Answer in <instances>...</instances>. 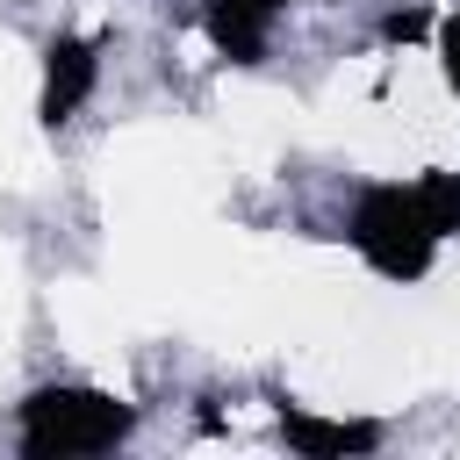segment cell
I'll use <instances>...</instances> for the list:
<instances>
[{
    "label": "cell",
    "instance_id": "6da1fadb",
    "mask_svg": "<svg viewBox=\"0 0 460 460\" xmlns=\"http://www.w3.org/2000/svg\"><path fill=\"white\" fill-rule=\"evenodd\" d=\"M137 431V410L115 402L108 388L86 381H43L14 402V446L29 460H86V453H115Z\"/></svg>",
    "mask_w": 460,
    "mask_h": 460
},
{
    "label": "cell",
    "instance_id": "7a4b0ae2",
    "mask_svg": "<svg viewBox=\"0 0 460 460\" xmlns=\"http://www.w3.org/2000/svg\"><path fill=\"white\" fill-rule=\"evenodd\" d=\"M345 237H352V252H359L381 280H424L431 259H438V244H446V230H438L431 208H424V187H402V180L359 187Z\"/></svg>",
    "mask_w": 460,
    "mask_h": 460
},
{
    "label": "cell",
    "instance_id": "3957f363",
    "mask_svg": "<svg viewBox=\"0 0 460 460\" xmlns=\"http://www.w3.org/2000/svg\"><path fill=\"white\" fill-rule=\"evenodd\" d=\"M93 79H101V43L93 36H50V50H43V93H36L43 129H65L86 108Z\"/></svg>",
    "mask_w": 460,
    "mask_h": 460
},
{
    "label": "cell",
    "instance_id": "277c9868",
    "mask_svg": "<svg viewBox=\"0 0 460 460\" xmlns=\"http://www.w3.org/2000/svg\"><path fill=\"white\" fill-rule=\"evenodd\" d=\"M295 0H201V29L230 65H259Z\"/></svg>",
    "mask_w": 460,
    "mask_h": 460
},
{
    "label": "cell",
    "instance_id": "5b68a950",
    "mask_svg": "<svg viewBox=\"0 0 460 460\" xmlns=\"http://www.w3.org/2000/svg\"><path fill=\"white\" fill-rule=\"evenodd\" d=\"M280 431L295 453H374L381 424H338V417H309L302 402H280Z\"/></svg>",
    "mask_w": 460,
    "mask_h": 460
},
{
    "label": "cell",
    "instance_id": "8992f818",
    "mask_svg": "<svg viewBox=\"0 0 460 460\" xmlns=\"http://www.w3.org/2000/svg\"><path fill=\"white\" fill-rule=\"evenodd\" d=\"M438 58H446V79H453V93H460V14L438 22Z\"/></svg>",
    "mask_w": 460,
    "mask_h": 460
}]
</instances>
